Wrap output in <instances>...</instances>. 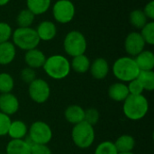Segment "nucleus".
<instances>
[{
    "mask_svg": "<svg viewBox=\"0 0 154 154\" xmlns=\"http://www.w3.org/2000/svg\"><path fill=\"white\" fill-rule=\"evenodd\" d=\"M137 79L140 81L144 90L152 91L154 89L153 70H140Z\"/></svg>",
    "mask_w": 154,
    "mask_h": 154,
    "instance_id": "obj_24",
    "label": "nucleus"
},
{
    "mask_svg": "<svg viewBox=\"0 0 154 154\" xmlns=\"http://www.w3.org/2000/svg\"><path fill=\"white\" fill-rule=\"evenodd\" d=\"M94 154H118V152L113 142L104 141L97 146Z\"/></svg>",
    "mask_w": 154,
    "mask_h": 154,
    "instance_id": "obj_29",
    "label": "nucleus"
},
{
    "mask_svg": "<svg viewBox=\"0 0 154 154\" xmlns=\"http://www.w3.org/2000/svg\"><path fill=\"white\" fill-rule=\"evenodd\" d=\"M114 143L118 152H133L135 146V140L132 135L123 134L119 136Z\"/></svg>",
    "mask_w": 154,
    "mask_h": 154,
    "instance_id": "obj_22",
    "label": "nucleus"
},
{
    "mask_svg": "<svg viewBox=\"0 0 154 154\" xmlns=\"http://www.w3.org/2000/svg\"><path fill=\"white\" fill-rule=\"evenodd\" d=\"M28 134V128L26 124L21 120L11 121L7 135L12 140H21Z\"/></svg>",
    "mask_w": 154,
    "mask_h": 154,
    "instance_id": "obj_19",
    "label": "nucleus"
},
{
    "mask_svg": "<svg viewBox=\"0 0 154 154\" xmlns=\"http://www.w3.org/2000/svg\"><path fill=\"white\" fill-rule=\"evenodd\" d=\"M141 35L143 38L146 44L153 45L154 44V23L153 21L148 22L142 29Z\"/></svg>",
    "mask_w": 154,
    "mask_h": 154,
    "instance_id": "obj_28",
    "label": "nucleus"
},
{
    "mask_svg": "<svg viewBox=\"0 0 154 154\" xmlns=\"http://www.w3.org/2000/svg\"><path fill=\"white\" fill-rule=\"evenodd\" d=\"M28 94L33 102L37 104H43L51 96V88L44 79L36 78L29 84Z\"/></svg>",
    "mask_w": 154,
    "mask_h": 154,
    "instance_id": "obj_9",
    "label": "nucleus"
},
{
    "mask_svg": "<svg viewBox=\"0 0 154 154\" xmlns=\"http://www.w3.org/2000/svg\"><path fill=\"white\" fill-rule=\"evenodd\" d=\"M11 121L12 120L10 116L0 112V136L7 135V132L11 124Z\"/></svg>",
    "mask_w": 154,
    "mask_h": 154,
    "instance_id": "obj_34",
    "label": "nucleus"
},
{
    "mask_svg": "<svg viewBox=\"0 0 154 154\" xmlns=\"http://www.w3.org/2000/svg\"><path fill=\"white\" fill-rule=\"evenodd\" d=\"M35 15L27 8L23 9L19 12V14L16 16V23L18 27L21 28H26V27H31L34 21Z\"/></svg>",
    "mask_w": 154,
    "mask_h": 154,
    "instance_id": "obj_26",
    "label": "nucleus"
},
{
    "mask_svg": "<svg viewBox=\"0 0 154 154\" xmlns=\"http://www.w3.org/2000/svg\"><path fill=\"white\" fill-rule=\"evenodd\" d=\"M35 30L39 36L40 41L49 42L53 40L57 35L56 24L49 20L42 21V23H40Z\"/></svg>",
    "mask_w": 154,
    "mask_h": 154,
    "instance_id": "obj_13",
    "label": "nucleus"
},
{
    "mask_svg": "<svg viewBox=\"0 0 154 154\" xmlns=\"http://www.w3.org/2000/svg\"><path fill=\"white\" fill-rule=\"evenodd\" d=\"M75 5L70 0H58L52 6L54 20L62 24L70 23L75 17Z\"/></svg>",
    "mask_w": 154,
    "mask_h": 154,
    "instance_id": "obj_8",
    "label": "nucleus"
},
{
    "mask_svg": "<svg viewBox=\"0 0 154 154\" xmlns=\"http://www.w3.org/2000/svg\"><path fill=\"white\" fill-rule=\"evenodd\" d=\"M31 154H52V152L47 144L31 143Z\"/></svg>",
    "mask_w": 154,
    "mask_h": 154,
    "instance_id": "obj_35",
    "label": "nucleus"
},
{
    "mask_svg": "<svg viewBox=\"0 0 154 154\" xmlns=\"http://www.w3.org/2000/svg\"><path fill=\"white\" fill-rule=\"evenodd\" d=\"M143 11L146 15V17L152 21L154 19V1L152 0L149 3H147Z\"/></svg>",
    "mask_w": 154,
    "mask_h": 154,
    "instance_id": "obj_36",
    "label": "nucleus"
},
{
    "mask_svg": "<svg viewBox=\"0 0 154 154\" xmlns=\"http://www.w3.org/2000/svg\"><path fill=\"white\" fill-rule=\"evenodd\" d=\"M112 71L114 76L120 82H130L137 79L140 69L134 60V58L125 56L118 58L113 64Z\"/></svg>",
    "mask_w": 154,
    "mask_h": 154,
    "instance_id": "obj_3",
    "label": "nucleus"
},
{
    "mask_svg": "<svg viewBox=\"0 0 154 154\" xmlns=\"http://www.w3.org/2000/svg\"><path fill=\"white\" fill-rule=\"evenodd\" d=\"M118 154H134L133 152H118Z\"/></svg>",
    "mask_w": 154,
    "mask_h": 154,
    "instance_id": "obj_38",
    "label": "nucleus"
},
{
    "mask_svg": "<svg viewBox=\"0 0 154 154\" xmlns=\"http://www.w3.org/2000/svg\"><path fill=\"white\" fill-rule=\"evenodd\" d=\"M110 70L107 60L104 58H97L90 64L89 71L91 76L96 79H104Z\"/></svg>",
    "mask_w": 154,
    "mask_h": 154,
    "instance_id": "obj_14",
    "label": "nucleus"
},
{
    "mask_svg": "<svg viewBox=\"0 0 154 154\" xmlns=\"http://www.w3.org/2000/svg\"><path fill=\"white\" fill-rule=\"evenodd\" d=\"M100 116H99V112L97 109L96 108H88L87 110H85V117H84V121L88 123L91 125H96L98 121H99Z\"/></svg>",
    "mask_w": 154,
    "mask_h": 154,
    "instance_id": "obj_31",
    "label": "nucleus"
},
{
    "mask_svg": "<svg viewBox=\"0 0 154 154\" xmlns=\"http://www.w3.org/2000/svg\"><path fill=\"white\" fill-rule=\"evenodd\" d=\"M5 154H31V143L28 140H10L8 142Z\"/></svg>",
    "mask_w": 154,
    "mask_h": 154,
    "instance_id": "obj_16",
    "label": "nucleus"
},
{
    "mask_svg": "<svg viewBox=\"0 0 154 154\" xmlns=\"http://www.w3.org/2000/svg\"><path fill=\"white\" fill-rule=\"evenodd\" d=\"M12 40V42L15 47L25 51L37 48L41 42L36 30L32 29V27H18L13 32Z\"/></svg>",
    "mask_w": 154,
    "mask_h": 154,
    "instance_id": "obj_5",
    "label": "nucleus"
},
{
    "mask_svg": "<svg viewBox=\"0 0 154 154\" xmlns=\"http://www.w3.org/2000/svg\"><path fill=\"white\" fill-rule=\"evenodd\" d=\"M145 42L138 32H130L125 40V49L130 57H135L145 48Z\"/></svg>",
    "mask_w": 154,
    "mask_h": 154,
    "instance_id": "obj_10",
    "label": "nucleus"
},
{
    "mask_svg": "<svg viewBox=\"0 0 154 154\" xmlns=\"http://www.w3.org/2000/svg\"><path fill=\"white\" fill-rule=\"evenodd\" d=\"M123 103V112L125 117L132 121L143 119L149 111V102L143 95H129Z\"/></svg>",
    "mask_w": 154,
    "mask_h": 154,
    "instance_id": "obj_2",
    "label": "nucleus"
},
{
    "mask_svg": "<svg viewBox=\"0 0 154 154\" xmlns=\"http://www.w3.org/2000/svg\"><path fill=\"white\" fill-rule=\"evenodd\" d=\"M134 60L140 70H153L154 54L152 51L143 50L135 56Z\"/></svg>",
    "mask_w": 154,
    "mask_h": 154,
    "instance_id": "obj_20",
    "label": "nucleus"
},
{
    "mask_svg": "<svg viewBox=\"0 0 154 154\" xmlns=\"http://www.w3.org/2000/svg\"><path fill=\"white\" fill-rule=\"evenodd\" d=\"M14 87V80L13 77L6 72L0 73V93H11Z\"/></svg>",
    "mask_w": 154,
    "mask_h": 154,
    "instance_id": "obj_27",
    "label": "nucleus"
},
{
    "mask_svg": "<svg viewBox=\"0 0 154 154\" xmlns=\"http://www.w3.org/2000/svg\"><path fill=\"white\" fill-rule=\"evenodd\" d=\"M20 103L18 98L12 93L0 95V112L10 116L16 114L19 110Z\"/></svg>",
    "mask_w": 154,
    "mask_h": 154,
    "instance_id": "obj_11",
    "label": "nucleus"
},
{
    "mask_svg": "<svg viewBox=\"0 0 154 154\" xmlns=\"http://www.w3.org/2000/svg\"><path fill=\"white\" fill-rule=\"evenodd\" d=\"M9 2H10V0H0V6H5Z\"/></svg>",
    "mask_w": 154,
    "mask_h": 154,
    "instance_id": "obj_37",
    "label": "nucleus"
},
{
    "mask_svg": "<svg viewBox=\"0 0 154 154\" xmlns=\"http://www.w3.org/2000/svg\"><path fill=\"white\" fill-rule=\"evenodd\" d=\"M12 34L13 30L10 24L5 22H0V43L10 41Z\"/></svg>",
    "mask_w": 154,
    "mask_h": 154,
    "instance_id": "obj_30",
    "label": "nucleus"
},
{
    "mask_svg": "<svg viewBox=\"0 0 154 154\" xmlns=\"http://www.w3.org/2000/svg\"><path fill=\"white\" fill-rule=\"evenodd\" d=\"M96 133L94 126L83 121L75 125L71 131V139L74 144L82 150L89 148L95 142Z\"/></svg>",
    "mask_w": 154,
    "mask_h": 154,
    "instance_id": "obj_4",
    "label": "nucleus"
},
{
    "mask_svg": "<svg viewBox=\"0 0 154 154\" xmlns=\"http://www.w3.org/2000/svg\"><path fill=\"white\" fill-rule=\"evenodd\" d=\"M0 154H4V153H0Z\"/></svg>",
    "mask_w": 154,
    "mask_h": 154,
    "instance_id": "obj_39",
    "label": "nucleus"
},
{
    "mask_svg": "<svg viewBox=\"0 0 154 154\" xmlns=\"http://www.w3.org/2000/svg\"><path fill=\"white\" fill-rule=\"evenodd\" d=\"M20 77H21V79L23 82L29 85L31 82H32L36 79V72L33 69L26 67L21 70Z\"/></svg>",
    "mask_w": 154,
    "mask_h": 154,
    "instance_id": "obj_32",
    "label": "nucleus"
},
{
    "mask_svg": "<svg viewBox=\"0 0 154 154\" xmlns=\"http://www.w3.org/2000/svg\"><path fill=\"white\" fill-rule=\"evenodd\" d=\"M16 55V47L10 41L0 43V65L5 66L13 62Z\"/></svg>",
    "mask_w": 154,
    "mask_h": 154,
    "instance_id": "obj_17",
    "label": "nucleus"
},
{
    "mask_svg": "<svg viewBox=\"0 0 154 154\" xmlns=\"http://www.w3.org/2000/svg\"><path fill=\"white\" fill-rule=\"evenodd\" d=\"M127 88H128L129 95H133V96L143 95V92L144 91L142 84L140 83V81L137 79L128 82Z\"/></svg>",
    "mask_w": 154,
    "mask_h": 154,
    "instance_id": "obj_33",
    "label": "nucleus"
},
{
    "mask_svg": "<svg viewBox=\"0 0 154 154\" xmlns=\"http://www.w3.org/2000/svg\"><path fill=\"white\" fill-rule=\"evenodd\" d=\"M64 117L69 124L75 125L84 121L85 110L80 106H78V105L69 106L65 109Z\"/></svg>",
    "mask_w": 154,
    "mask_h": 154,
    "instance_id": "obj_18",
    "label": "nucleus"
},
{
    "mask_svg": "<svg viewBox=\"0 0 154 154\" xmlns=\"http://www.w3.org/2000/svg\"><path fill=\"white\" fill-rule=\"evenodd\" d=\"M129 21L130 23L136 29H142L148 23V18L146 17L143 10L135 9L130 13Z\"/></svg>",
    "mask_w": 154,
    "mask_h": 154,
    "instance_id": "obj_25",
    "label": "nucleus"
},
{
    "mask_svg": "<svg viewBox=\"0 0 154 154\" xmlns=\"http://www.w3.org/2000/svg\"><path fill=\"white\" fill-rule=\"evenodd\" d=\"M45 60H46L45 54L37 48L25 51L24 62L27 65V67L31 69H36L42 68Z\"/></svg>",
    "mask_w": 154,
    "mask_h": 154,
    "instance_id": "obj_12",
    "label": "nucleus"
},
{
    "mask_svg": "<svg viewBox=\"0 0 154 154\" xmlns=\"http://www.w3.org/2000/svg\"><path fill=\"white\" fill-rule=\"evenodd\" d=\"M29 142L37 144H48L53 136L51 126L43 121H36L28 130Z\"/></svg>",
    "mask_w": 154,
    "mask_h": 154,
    "instance_id": "obj_7",
    "label": "nucleus"
},
{
    "mask_svg": "<svg viewBox=\"0 0 154 154\" xmlns=\"http://www.w3.org/2000/svg\"><path fill=\"white\" fill-rule=\"evenodd\" d=\"M51 5V0H26L27 9L34 15H40L46 13Z\"/></svg>",
    "mask_w": 154,
    "mask_h": 154,
    "instance_id": "obj_23",
    "label": "nucleus"
},
{
    "mask_svg": "<svg viewBox=\"0 0 154 154\" xmlns=\"http://www.w3.org/2000/svg\"><path fill=\"white\" fill-rule=\"evenodd\" d=\"M63 48L65 52L72 58L85 54L88 48L87 39L79 31H71L64 37Z\"/></svg>",
    "mask_w": 154,
    "mask_h": 154,
    "instance_id": "obj_6",
    "label": "nucleus"
},
{
    "mask_svg": "<svg viewBox=\"0 0 154 154\" xmlns=\"http://www.w3.org/2000/svg\"><path fill=\"white\" fill-rule=\"evenodd\" d=\"M108 97L116 102H124L129 96L127 85L124 82H116L108 88Z\"/></svg>",
    "mask_w": 154,
    "mask_h": 154,
    "instance_id": "obj_15",
    "label": "nucleus"
},
{
    "mask_svg": "<svg viewBox=\"0 0 154 154\" xmlns=\"http://www.w3.org/2000/svg\"><path fill=\"white\" fill-rule=\"evenodd\" d=\"M90 64H91V61L89 58L85 54H81L76 57H73L70 62V68L77 73L84 74L89 70Z\"/></svg>",
    "mask_w": 154,
    "mask_h": 154,
    "instance_id": "obj_21",
    "label": "nucleus"
},
{
    "mask_svg": "<svg viewBox=\"0 0 154 154\" xmlns=\"http://www.w3.org/2000/svg\"><path fill=\"white\" fill-rule=\"evenodd\" d=\"M42 69L48 77L56 80L67 78L71 70L68 58L60 54H54L46 58Z\"/></svg>",
    "mask_w": 154,
    "mask_h": 154,
    "instance_id": "obj_1",
    "label": "nucleus"
}]
</instances>
